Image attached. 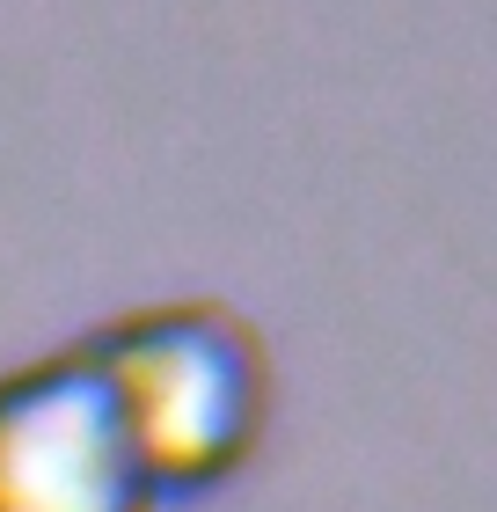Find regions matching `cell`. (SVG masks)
Instances as JSON below:
<instances>
[{"label": "cell", "mask_w": 497, "mask_h": 512, "mask_svg": "<svg viewBox=\"0 0 497 512\" xmlns=\"http://www.w3.org/2000/svg\"><path fill=\"white\" fill-rule=\"evenodd\" d=\"M103 359L154 498H205L264 454L278 417V374L264 330L212 293L147 300L88 330Z\"/></svg>", "instance_id": "1"}, {"label": "cell", "mask_w": 497, "mask_h": 512, "mask_svg": "<svg viewBox=\"0 0 497 512\" xmlns=\"http://www.w3.org/2000/svg\"><path fill=\"white\" fill-rule=\"evenodd\" d=\"M0 512H161L88 337L0 374Z\"/></svg>", "instance_id": "2"}]
</instances>
